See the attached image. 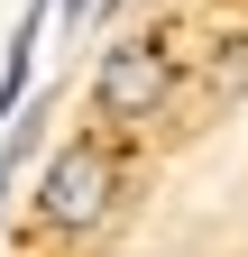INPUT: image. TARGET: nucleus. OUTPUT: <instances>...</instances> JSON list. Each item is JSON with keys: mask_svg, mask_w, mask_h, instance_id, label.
I'll return each instance as SVG.
<instances>
[{"mask_svg": "<svg viewBox=\"0 0 248 257\" xmlns=\"http://www.w3.org/2000/svg\"><path fill=\"white\" fill-rule=\"evenodd\" d=\"M110 202H119V156L101 138H74V147L46 156V175H37V220L46 230H92Z\"/></svg>", "mask_w": 248, "mask_h": 257, "instance_id": "f257e3e1", "label": "nucleus"}, {"mask_svg": "<svg viewBox=\"0 0 248 257\" xmlns=\"http://www.w3.org/2000/svg\"><path fill=\"white\" fill-rule=\"evenodd\" d=\"M166 101H175V55L157 37H119L92 64V110L101 119H157Z\"/></svg>", "mask_w": 248, "mask_h": 257, "instance_id": "f03ea898", "label": "nucleus"}, {"mask_svg": "<svg viewBox=\"0 0 248 257\" xmlns=\"http://www.w3.org/2000/svg\"><path fill=\"white\" fill-rule=\"evenodd\" d=\"M37 28H46V0H28L19 37H10V64H0V128H10V110L28 101V74H37Z\"/></svg>", "mask_w": 248, "mask_h": 257, "instance_id": "7ed1b4c3", "label": "nucleus"}, {"mask_svg": "<svg viewBox=\"0 0 248 257\" xmlns=\"http://www.w3.org/2000/svg\"><path fill=\"white\" fill-rule=\"evenodd\" d=\"M55 10H65V19H92V0H55Z\"/></svg>", "mask_w": 248, "mask_h": 257, "instance_id": "20e7f679", "label": "nucleus"}]
</instances>
